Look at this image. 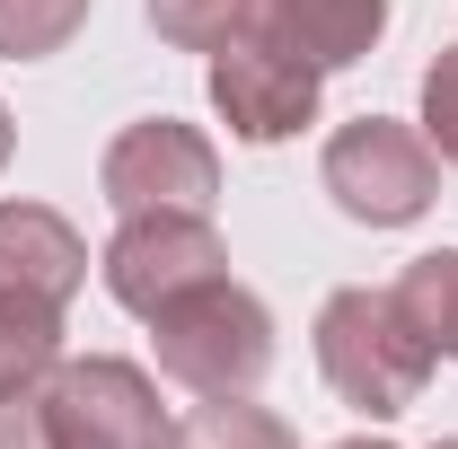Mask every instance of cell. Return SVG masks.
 <instances>
[{"mask_svg":"<svg viewBox=\"0 0 458 449\" xmlns=\"http://www.w3.org/2000/svg\"><path fill=\"white\" fill-rule=\"evenodd\" d=\"M432 361H441V352L405 326L397 291L352 282V291H335V300L318 309V370H327V388H335L352 414H370V423L405 414L414 396L432 388Z\"/></svg>","mask_w":458,"mask_h":449,"instance_id":"obj_1","label":"cell"},{"mask_svg":"<svg viewBox=\"0 0 458 449\" xmlns=\"http://www.w3.org/2000/svg\"><path fill=\"white\" fill-rule=\"evenodd\" d=\"M159 326V370L185 379V388L203 396H247L265 370H274V318H265V300L256 291H238V282H203V291H185L176 309L150 318Z\"/></svg>","mask_w":458,"mask_h":449,"instance_id":"obj_2","label":"cell"},{"mask_svg":"<svg viewBox=\"0 0 458 449\" xmlns=\"http://www.w3.org/2000/svg\"><path fill=\"white\" fill-rule=\"evenodd\" d=\"M318 176H327V194H335L344 221L405 229V221H423L432 194H441V150H432L414 123H397V114H352L335 141H327Z\"/></svg>","mask_w":458,"mask_h":449,"instance_id":"obj_3","label":"cell"},{"mask_svg":"<svg viewBox=\"0 0 458 449\" xmlns=\"http://www.w3.org/2000/svg\"><path fill=\"white\" fill-rule=\"evenodd\" d=\"M98 274H106V291L132 318H159L185 291H203V282L229 274V247H221V229H212V212H132V221L114 229V247L98 256Z\"/></svg>","mask_w":458,"mask_h":449,"instance_id":"obj_4","label":"cell"},{"mask_svg":"<svg viewBox=\"0 0 458 449\" xmlns=\"http://www.w3.org/2000/svg\"><path fill=\"white\" fill-rule=\"evenodd\" d=\"M106 203L132 221V212H212L221 203V150L194 132V123H176V114H150V123H123L106 141Z\"/></svg>","mask_w":458,"mask_h":449,"instance_id":"obj_5","label":"cell"},{"mask_svg":"<svg viewBox=\"0 0 458 449\" xmlns=\"http://www.w3.org/2000/svg\"><path fill=\"white\" fill-rule=\"evenodd\" d=\"M45 414H54L62 449H168L159 388H150L132 361H114V352L54 361V370H45Z\"/></svg>","mask_w":458,"mask_h":449,"instance_id":"obj_6","label":"cell"},{"mask_svg":"<svg viewBox=\"0 0 458 449\" xmlns=\"http://www.w3.org/2000/svg\"><path fill=\"white\" fill-rule=\"evenodd\" d=\"M318 62L274 45V36H256V27H238L221 54H212V106L238 141H291L300 123H318Z\"/></svg>","mask_w":458,"mask_h":449,"instance_id":"obj_7","label":"cell"},{"mask_svg":"<svg viewBox=\"0 0 458 449\" xmlns=\"http://www.w3.org/2000/svg\"><path fill=\"white\" fill-rule=\"evenodd\" d=\"M89 282L80 229L45 203H0V300L9 309H71V291Z\"/></svg>","mask_w":458,"mask_h":449,"instance_id":"obj_8","label":"cell"},{"mask_svg":"<svg viewBox=\"0 0 458 449\" xmlns=\"http://www.w3.org/2000/svg\"><path fill=\"white\" fill-rule=\"evenodd\" d=\"M247 27L309 54L318 71H344L388 36V0H247Z\"/></svg>","mask_w":458,"mask_h":449,"instance_id":"obj_9","label":"cell"},{"mask_svg":"<svg viewBox=\"0 0 458 449\" xmlns=\"http://www.w3.org/2000/svg\"><path fill=\"white\" fill-rule=\"evenodd\" d=\"M397 309H405V326L432 343V352H458V247H432V256H414L397 282Z\"/></svg>","mask_w":458,"mask_h":449,"instance_id":"obj_10","label":"cell"},{"mask_svg":"<svg viewBox=\"0 0 458 449\" xmlns=\"http://www.w3.org/2000/svg\"><path fill=\"white\" fill-rule=\"evenodd\" d=\"M168 449H300L283 414L247 405V396H203L185 423L168 432Z\"/></svg>","mask_w":458,"mask_h":449,"instance_id":"obj_11","label":"cell"},{"mask_svg":"<svg viewBox=\"0 0 458 449\" xmlns=\"http://www.w3.org/2000/svg\"><path fill=\"white\" fill-rule=\"evenodd\" d=\"M54 361H62V318L54 309H9V300H0V396L45 388Z\"/></svg>","mask_w":458,"mask_h":449,"instance_id":"obj_12","label":"cell"},{"mask_svg":"<svg viewBox=\"0 0 458 449\" xmlns=\"http://www.w3.org/2000/svg\"><path fill=\"white\" fill-rule=\"evenodd\" d=\"M89 27V0H0V62H45Z\"/></svg>","mask_w":458,"mask_h":449,"instance_id":"obj_13","label":"cell"},{"mask_svg":"<svg viewBox=\"0 0 458 449\" xmlns=\"http://www.w3.org/2000/svg\"><path fill=\"white\" fill-rule=\"evenodd\" d=\"M150 27L176 54H221L229 36L247 27V0H150Z\"/></svg>","mask_w":458,"mask_h":449,"instance_id":"obj_14","label":"cell"},{"mask_svg":"<svg viewBox=\"0 0 458 449\" xmlns=\"http://www.w3.org/2000/svg\"><path fill=\"white\" fill-rule=\"evenodd\" d=\"M423 141L458 168V45H441V62L423 71Z\"/></svg>","mask_w":458,"mask_h":449,"instance_id":"obj_15","label":"cell"},{"mask_svg":"<svg viewBox=\"0 0 458 449\" xmlns=\"http://www.w3.org/2000/svg\"><path fill=\"white\" fill-rule=\"evenodd\" d=\"M0 449H62L54 441V414H45V388L0 396Z\"/></svg>","mask_w":458,"mask_h":449,"instance_id":"obj_16","label":"cell"},{"mask_svg":"<svg viewBox=\"0 0 458 449\" xmlns=\"http://www.w3.org/2000/svg\"><path fill=\"white\" fill-rule=\"evenodd\" d=\"M9 141H18V123H9V106H0V168H9Z\"/></svg>","mask_w":458,"mask_h":449,"instance_id":"obj_17","label":"cell"},{"mask_svg":"<svg viewBox=\"0 0 458 449\" xmlns=\"http://www.w3.org/2000/svg\"><path fill=\"white\" fill-rule=\"evenodd\" d=\"M335 449H397V441H379V432H361V441H335Z\"/></svg>","mask_w":458,"mask_h":449,"instance_id":"obj_18","label":"cell"},{"mask_svg":"<svg viewBox=\"0 0 458 449\" xmlns=\"http://www.w3.org/2000/svg\"><path fill=\"white\" fill-rule=\"evenodd\" d=\"M432 449H458V441H432Z\"/></svg>","mask_w":458,"mask_h":449,"instance_id":"obj_19","label":"cell"}]
</instances>
